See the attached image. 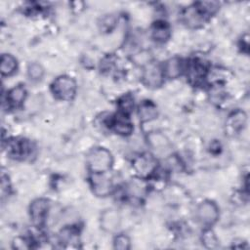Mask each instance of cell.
Masks as SVG:
<instances>
[{"instance_id": "6da1fadb", "label": "cell", "mask_w": 250, "mask_h": 250, "mask_svg": "<svg viewBox=\"0 0 250 250\" xmlns=\"http://www.w3.org/2000/svg\"><path fill=\"white\" fill-rule=\"evenodd\" d=\"M86 162L89 170L93 174H104L111 168L113 157L108 149L104 147H95L87 154Z\"/></svg>"}, {"instance_id": "7a4b0ae2", "label": "cell", "mask_w": 250, "mask_h": 250, "mask_svg": "<svg viewBox=\"0 0 250 250\" xmlns=\"http://www.w3.org/2000/svg\"><path fill=\"white\" fill-rule=\"evenodd\" d=\"M51 90L57 99L62 101H70L76 94L77 85L72 77L61 75L53 81Z\"/></svg>"}, {"instance_id": "d4e9b609", "label": "cell", "mask_w": 250, "mask_h": 250, "mask_svg": "<svg viewBox=\"0 0 250 250\" xmlns=\"http://www.w3.org/2000/svg\"><path fill=\"white\" fill-rule=\"evenodd\" d=\"M134 60L136 61V62L138 63H142L143 66H145L146 64H147L148 62H150V55L147 52H142L140 54H137L134 57Z\"/></svg>"}, {"instance_id": "e0dca14e", "label": "cell", "mask_w": 250, "mask_h": 250, "mask_svg": "<svg viewBox=\"0 0 250 250\" xmlns=\"http://www.w3.org/2000/svg\"><path fill=\"white\" fill-rule=\"evenodd\" d=\"M187 73L188 75V78L191 81L197 83L198 81H200L204 78L205 73H206V69H205L204 64L201 63L200 62L192 61L188 65Z\"/></svg>"}, {"instance_id": "cb8c5ba5", "label": "cell", "mask_w": 250, "mask_h": 250, "mask_svg": "<svg viewBox=\"0 0 250 250\" xmlns=\"http://www.w3.org/2000/svg\"><path fill=\"white\" fill-rule=\"evenodd\" d=\"M202 241L207 248H215L218 245V240L214 232L210 229H207L204 231V234L202 236Z\"/></svg>"}, {"instance_id": "8fae6325", "label": "cell", "mask_w": 250, "mask_h": 250, "mask_svg": "<svg viewBox=\"0 0 250 250\" xmlns=\"http://www.w3.org/2000/svg\"><path fill=\"white\" fill-rule=\"evenodd\" d=\"M138 115L141 122H148L158 115L157 107L151 101H144L138 108Z\"/></svg>"}, {"instance_id": "30bf717a", "label": "cell", "mask_w": 250, "mask_h": 250, "mask_svg": "<svg viewBox=\"0 0 250 250\" xmlns=\"http://www.w3.org/2000/svg\"><path fill=\"white\" fill-rule=\"evenodd\" d=\"M147 143L150 147L158 154L167 153L171 149V144L169 140L160 132H153L148 134Z\"/></svg>"}, {"instance_id": "ba28073f", "label": "cell", "mask_w": 250, "mask_h": 250, "mask_svg": "<svg viewBox=\"0 0 250 250\" xmlns=\"http://www.w3.org/2000/svg\"><path fill=\"white\" fill-rule=\"evenodd\" d=\"M91 187L97 196H107L112 190L111 181L104 174H93L91 177Z\"/></svg>"}, {"instance_id": "4fadbf2b", "label": "cell", "mask_w": 250, "mask_h": 250, "mask_svg": "<svg viewBox=\"0 0 250 250\" xmlns=\"http://www.w3.org/2000/svg\"><path fill=\"white\" fill-rule=\"evenodd\" d=\"M183 70H184V64L182 62V60L176 57L169 59L163 66L164 76L171 79L179 77L182 74Z\"/></svg>"}, {"instance_id": "ffe728a7", "label": "cell", "mask_w": 250, "mask_h": 250, "mask_svg": "<svg viewBox=\"0 0 250 250\" xmlns=\"http://www.w3.org/2000/svg\"><path fill=\"white\" fill-rule=\"evenodd\" d=\"M246 114L243 111L237 110L232 112L229 116V120H228V125L233 130V131H239L241 130L245 123H246Z\"/></svg>"}, {"instance_id": "2e32d148", "label": "cell", "mask_w": 250, "mask_h": 250, "mask_svg": "<svg viewBox=\"0 0 250 250\" xmlns=\"http://www.w3.org/2000/svg\"><path fill=\"white\" fill-rule=\"evenodd\" d=\"M18 68L17 59L10 54H3L1 56L0 70L2 76H11Z\"/></svg>"}, {"instance_id": "484cf974", "label": "cell", "mask_w": 250, "mask_h": 250, "mask_svg": "<svg viewBox=\"0 0 250 250\" xmlns=\"http://www.w3.org/2000/svg\"><path fill=\"white\" fill-rule=\"evenodd\" d=\"M115 23V18L112 17V16H109V17H105L102 22V26L103 28H105L106 30L110 29Z\"/></svg>"}, {"instance_id": "8992f818", "label": "cell", "mask_w": 250, "mask_h": 250, "mask_svg": "<svg viewBox=\"0 0 250 250\" xmlns=\"http://www.w3.org/2000/svg\"><path fill=\"white\" fill-rule=\"evenodd\" d=\"M207 17L208 16L204 13L198 3L186 8L183 12L184 22L191 28H197L201 26Z\"/></svg>"}, {"instance_id": "3957f363", "label": "cell", "mask_w": 250, "mask_h": 250, "mask_svg": "<svg viewBox=\"0 0 250 250\" xmlns=\"http://www.w3.org/2000/svg\"><path fill=\"white\" fill-rule=\"evenodd\" d=\"M195 215L197 221L202 226L211 227L219 219V208L215 202L205 200L197 206Z\"/></svg>"}, {"instance_id": "d6986e66", "label": "cell", "mask_w": 250, "mask_h": 250, "mask_svg": "<svg viewBox=\"0 0 250 250\" xmlns=\"http://www.w3.org/2000/svg\"><path fill=\"white\" fill-rule=\"evenodd\" d=\"M26 97V90L23 86L18 85L12 88L7 94V101L13 106H19Z\"/></svg>"}, {"instance_id": "7c38bea8", "label": "cell", "mask_w": 250, "mask_h": 250, "mask_svg": "<svg viewBox=\"0 0 250 250\" xmlns=\"http://www.w3.org/2000/svg\"><path fill=\"white\" fill-rule=\"evenodd\" d=\"M171 28L169 24L163 21H155L151 27V36L157 42H165L170 38Z\"/></svg>"}, {"instance_id": "44dd1931", "label": "cell", "mask_w": 250, "mask_h": 250, "mask_svg": "<svg viewBox=\"0 0 250 250\" xmlns=\"http://www.w3.org/2000/svg\"><path fill=\"white\" fill-rule=\"evenodd\" d=\"M27 74L32 80H40L44 75V68L38 62H31L28 64Z\"/></svg>"}, {"instance_id": "277c9868", "label": "cell", "mask_w": 250, "mask_h": 250, "mask_svg": "<svg viewBox=\"0 0 250 250\" xmlns=\"http://www.w3.org/2000/svg\"><path fill=\"white\" fill-rule=\"evenodd\" d=\"M163 67L156 62H150L144 66L142 79L144 84L149 88H157L162 85L164 80Z\"/></svg>"}, {"instance_id": "9a60e30c", "label": "cell", "mask_w": 250, "mask_h": 250, "mask_svg": "<svg viewBox=\"0 0 250 250\" xmlns=\"http://www.w3.org/2000/svg\"><path fill=\"white\" fill-rule=\"evenodd\" d=\"M9 153L14 157L26 156L30 151V145L25 140H15L12 141L9 146Z\"/></svg>"}, {"instance_id": "4316f807", "label": "cell", "mask_w": 250, "mask_h": 250, "mask_svg": "<svg viewBox=\"0 0 250 250\" xmlns=\"http://www.w3.org/2000/svg\"><path fill=\"white\" fill-rule=\"evenodd\" d=\"M13 244H14V247L18 248V249H26L29 247L26 240L23 238H21V237H17L15 239V241L13 242Z\"/></svg>"}, {"instance_id": "9c48e42d", "label": "cell", "mask_w": 250, "mask_h": 250, "mask_svg": "<svg viewBox=\"0 0 250 250\" xmlns=\"http://www.w3.org/2000/svg\"><path fill=\"white\" fill-rule=\"evenodd\" d=\"M120 216L114 209H106L101 214V226L106 232H115L120 227Z\"/></svg>"}, {"instance_id": "ac0fdd59", "label": "cell", "mask_w": 250, "mask_h": 250, "mask_svg": "<svg viewBox=\"0 0 250 250\" xmlns=\"http://www.w3.org/2000/svg\"><path fill=\"white\" fill-rule=\"evenodd\" d=\"M60 240L62 243L65 244V247H78V231L74 228H64L60 233Z\"/></svg>"}, {"instance_id": "7402d4cb", "label": "cell", "mask_w": 250, "mask_h": 250, "mask_svg": "<svg viewBox=\"0 0 250 250\" xmlns=\"http://www.w3.org/2000/svg\"><path fill=\"white\" fill-rule=\"evenodd\" d=\"M118 106H119V109H120V113L128 115L133 109L134 99L130 95L124 96L119 100Z\"/></svg>"}, {"instance_id": "5b68a950", "label": "cell", "mask_w": 250, "mask_h": 250, "mask_svg": "<svg viewBox=\"0 0 250 250\" xmlns=\"http://www.w3.org/2000/svg\"><path fill=\"white\" fill-rule=\"evenodd\" d=\"M133 168L139 177L147 178L155 172L157 161L151 154L142 153L133 160Z\"/></svg>"}, {"instance_id": "5bb4252c", "label": "cell", "mask_w": 250, "mask_h": 250, "mask_svg": "<svg viewBox=\"0 0 250 250\" xmlns=\"http://www.w3.org/2000/svg\"><path fill=\"white\" fill-rule=\"evenodd\" d=\"M114 131L120 135H129L133 131V125L126 114H118L111 122Z\"/></svg>"}, {"instance_id": "603a6c76", "label": "cell", "mask_w": 250, "mask_h": 250, "mask_svg": "<svg viewBox=\"0 0 250 250\" xmlns=\"http://www.w3.org/2000/svg\"><path fill=\"white\" fill-rule=\"evenodd\" d=\"M113 244H114L115 249L127 250L130 248V239L125 234H119V235L115 236Z\"/></svg>"}, {"instance_id": "52a82bcc", "label": "cell", "mask_w": 250, "mask_h": 250, "mask_svg": "<svg viewBox=\"0 0 250 250\" xmlns=\"http://www.w3.org/2000/svg\"><path fill=\"white\" fill-rule=\"evenodd\" d=\"M49 201L44 198H38L32 201L29 207V214L31 221L36 226H43L49 212Z\"/></svg>"}]
</instances>
